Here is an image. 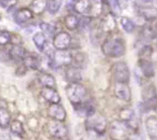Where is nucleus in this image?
Segmentation results:
<instances>
[{
	"label": "nucleus",
	"mask_w": 157,
	"mask_h": 140,
	"mask_svg": "<svg viewBox=\"0 0 157 140\" xmlns=\"http://www.w3.org/2000/svg\"><path fill=\"white\" fill-rule=\"evenodd\" d=\"M104 55L110 58H120L126 52V45L124 39L119 37L107 38L101 46Z\"/></svg>",
	"instance_id": "1"
},
{
	"label": "nucleus",
	"mask_w": 157,
	"mask_h": 140,
	"mask_svg": "<svg viewBox=\"0 0 157 140\" xmlns=\"http://www.w3.org/2000/svg\"><path fill=\"white\" fill-rule=\"evenodd\" d=\"M65 93L72 106L76 107L85 102L87 89L81 83L71 82L66 86Z\"/></svg>",
	"instance_id": "2"
},
{
	"label": "nucleus",
	"mask_w": 157,
	"mask_h": 140,
	"mask_svg": "<svg viewBox=\"0 0 157 140\" xmlns=\"http://www.w3.org/2000/svg\"><path fill=\"white\" fill-rule=\"evenodd\" d=\"M133 131L123 120H114L109 126V136L112 140H127Z\"/></svg>",
	"instance_id": "3"
},
{
	"label": "nucleus",
	"mask_w": 157,
	"mask_h": 140,
	"mask_svg": "<svg viewBox=\"0 0 157 140\" xmlns=\"http://www.w3.org/2000/svg\"><path fill=\"white\" fill-rule=\"evenodd\" d=\"M85 126L88 131L94 132L97 135H102L107 129V121L104 115L95 112L86 118Z\"/></svg>",
	"instance_id": "4"
},
{
	"label": "nucleus",
	"mask_w": 157,
	"mask_h": 140,
	"mask_svg": "<svg viewBox=\"0 0 157 140\" xmlns=\"http://www.w3.org/2000/svg\"><path fill=\"white\" fill-rule=\"evenodd\" d=\"M50 66L54 68L69 66L74 60L72 54L67 50L54 51L52 56L49 58Z\"/></svg>",
	"instance_id": "5"
},
{
	"label": "nucleus",
	"mask_w": 157,
	"mask_h": 140,
	"mask_svg": "<svg viewBox=\"0 0 157 140\" xmlns=\"http://www.w3.org/2000/svg\"><path fill=\"white\" fill-rule=\"evenodd\" d=\"M47 132L52 138L59 140H65L68 137V130L63 122L52 120L48 122Z\"/></svg>",
	"instance_id": "6"
},
{
	"label": "nucleus",
	"mask_w": 157,
	"mask_h": 140,
	"mask_svg": "<svg viewBox=\"0 0 157 140\" xmlns=\"http://www.w3.org/2000/svg\"><path fill=\"white\" fill-rule=\"evenodd\" d=\"M143 105L147 109H157V91L153 85H149L142 91Z\"/></svg>",
	"instance_id": "7"
},
{
	"label": "nucleus",
	"mask_w": 157,
	"mask_h": 140,
	"mask_svg": "<svg viewBox=\"0 0 157 140\" xmlns=\"http://www.w3.org/2000/svg\"><path fill=\"white\" fill-rule=\"evenodd\" d=\"M113 75L116 82L128 83L130 78L129 66L124 62H117L113 66Z\"/></svg>",
	"instance_id": "8"
},
{
	"label": "nucleus",
	"mask_w": 157,
	"mask_h": 140,
	"mask_svg": "<svg viewBox=\"0 0 157 140\" xmlns=\"http://www.w3.org/2000/svg\"><path fill=\"white\" fill-rule=\"evenodd\" d=\"M72 42V38L67 32H59L53 36L52 45L56 50H67Z\"/></svg>",
	"instance_id": "9"
},
{
	"label": "nucleus",
	"mask_w": 157,
	"mask_h": 140,
	"mask_svg": "<svg viewBox=\"0 0 157 140\" xmlns=\"http://www.w3.org/2000/svg\"><path fill=\"white\" fill-rule=\"evenodd\" d=\"M120 118L125 122L133 132H138L139 124H138L137 117L134 111L130 108H124L120 112Z\"/></svg>",
	"instance_id": "10"
},
{
	"label": "nucleus",
	"mask_w": 157,
	"mask_h": 140,
	"mask_svg": "<svg viewBox=\"0 0 157 140\" xmlns=\"http://www.w3.org/2000/svg\"><path fill=\"white\" fill-rule=\"evenodd\" d=\"M47 114L52 120L59 122H64L67 117L65 109L59 103L51 104L47 109Z\"/></svg>",
	"instance_id": "11"
},
{
	"label": "nucleus",
	"mask_w": 157,
	"mask_h": 140,
	"mask_svg": "<svg viewBox=\"0 0 157 140\" xmlns=\"http://www.w3.org/2000/svg\"><path fill=\"white\" fill-rule=\"evenodd\" d=\"M114 94L117 98L124 102H130L132 98V92L128 83L116 82L114 86Z\"/></svg>",
	"instance_id": "12"
},
{
	"label": "nucleus",
	"mask_w": 157,
	"mask_h": 140,
	"mask_svg": "<svg viewBox=\"0 0 157 140\" xmlns=\"http://www.w3.org/2000/svg\"><path fill=\"white\" fill-rule=\"evenodd\" d=\"M41 95L46 102L50 104L59 103L61 100V95L55 88L43 87L41 90Z\"/></svg>",
	"instance_id": "13"
},
{
	"label": "nucleus",
	"mask_w": 157,
	"mask_h": 140,
	"mask_svg": "<svg viewBox=\"0 0 157 140\" xmlns=\"http://www.w3.org/2000/svg\"><path fill=\"white\" fill-rule=\"evenodd\" d=\"M139 68L141 73L144 77L150 78L154 77L155 68L153 63L149 58H140L139 59Z\"/></svg>",
	"instance_id": "14"
},
{
	"label": "nucleus",
	"mask_w": 157,
	"mask_h": 140,
	"mask_svg": "<svg viewBox=\"0 0 157 140\" xmlns=\"http://www.w3.org/2000/svg\"><path fill=\"white\" fill-rule=\"evenodd\" d=\"M65 78L70 83L80 82L83 79V71L79 66H67L65 71Z\"/></svg>",
	"instance_id": "15"
},
{
	"label": "nucleus",
	"mask_w": 157,
	"mask_h": 140,
	"mask_svg": "<svg viewBox=\"0 0 157 140\" xmlns=\"http://www.w3.org/2000/svg\"><path fill=\"white\" fill-rule=\"evenodd\" d=\"M145 128L150 140H157V116L147 117L145 120Z\"/></svg>",
	"instance_id": "16"
},
{
	"label": "nucleus",
	"mask_w": 157,
	"mask_h": 140,
	"mask_svg": "<svg viewBox=\"0 0 157 140\" xmlns=\"http://www.w3.org/2000/svg\"><path fill=\"white\" fill-rule=\"evenodd\" d=\"M9 58L15 62H23L27 55L26 50L20 45H13L9 50Z\"/></svg>",
	"instance_id": "17"
},
{
	"label": "nucleus",
	"mask_w": 157,
	"mask_h": 140,
	"mask_svg": "<svg viewBox=\"0 0 157 140\" xmlns=\"http://www.w3.org/2000/svg\"><path fill=\"white\" fill-rule=\"evenodd\" d=\"M33 12L32 9L29 8H21L18 9L15 14V22L19 25H22L24 23L28 22L33 18Z\"/></svg>",
	"instance_id": "18"
},
{
	"label": "nucleus",
	"mask_w": 157,
	"mask_h": 140,
	"mask_svg": "<svg viewBox=\"0 0 157 140\" xmlns=\"http://www.w3.org/2000/svg\"><path fill=\"white\" fill-rule=\"evenodd\" d=\"M139 13L146 21L152 22L157 18V9L154 6H144L139 9Z\"/></svg>",
	"instance_id": "19"
},
{
	"label": "nucleus",
	"mask_w": 157,
	"mask_h": 140,
	"mask_svg": "<svg viewBox=\"0 0 157 140\" xmlns=\"http://www.w3.org/2000/svg\"><path fill=\"white\" fill-rule=\"evenodd\" d=\"M32 41L35 44V47L40 51V52H44L46 47H47L48 40L47 35L43 32H38L34 34L32 37Z\"/></svg>",
	"instance_id": "20"
},
{
	"label": "nucleus",
	"mask_w": 157,
	"mask_h": 140,
	"mask_svg": "<svg viewBox=\"0 0 157 140\" xmlns=\"http://www.w3.org/2000/svg\"><path fill=\"white\" fill-rule=\"evenodd\" d=\"M116 20H115L114 17L112 15H110V14L105 15V17L101 21V29L103 30V32H107V33L113 32L115 29V28H116Z\"/></svg>",
	"instance_id": "21"
},
{
	"label": "nucleus",
	"mask_w": 157,
	"mask_h": 140,
	"mask_svg": "<svg viewBox=\"0 0 157 140\" xmlns=\"http://www.w3.org/2000/svg\"><path fill=\"white\" fill-rule=\"evenodd\" d=\"M75 10L84 16L90 17V4L89 0H78L75 4Z\"/></svg>",
	"instance_id": "22"
},
{
	"label": "nucleus",
	"mask_w": 157,
	"mask_h": 140,
	"mask_svg": "<svg viewBox=\"0 0 157 140\" xmlns=\"http://www.w3.org/2000/svg\"><path fill=\"white\" fill-rule=\"evenodd\" d=\"M23 63L25 65L28 69H30L32 70H37L41 66V60L37 55H26L25 59L23 60Z\"/></svg>",
	"instance_id": "23"
},
{
	"label": "nucleus",
	"mask_w": 157,
	"mask_h": 140,
	"mask_svg": "<svg viewBox=\"0 0 157 140\" xmlns=\"http://www.w3.org/2000/svg\"><path fill=\"white\" fill-rule=\"evenodd\" d=\"M12 122V116L7 109L4 107H0V128L6 129L10 126Z\"/></svg>",
	"instance_id": "24"
},
{
	"label": "nucleus",
	"mask_w": 157,
	"mask_h": 140,
	"mask_svg": "<svg viewBox=\"0 0 157 140\" xmlns=\"http://www.w3.org/2000/svg\"><path fill=\"white\" fill-rule=\"evenodd\" d=\"M38 80L43 87L55 88L56 86V80L52 74L42 73L38 78Z\"/></svg>",
	"instance_id": "25"
},
{
	"label": "nucleus",
	"mask_w": 157,
	"mask_h": 140,
	"mask_svg": "<svg viewBox=\"0 0 157 140\" xmlns=\"http://www.w3.org/2000/svg\"><path fill=\"white\" fill-rule=\"evenodd\" d=\"M10 131L14 134V135H17L18 137H22L25 133V129L23 123L21 122L20 120L14 119L11 122L10 126Z\"/></svg>",
	"instance_id": "26"
},
{
	"label": "nucleus",
	"mask_w": 157,
	"mask_h": 140,
	"mask_svg": "<svg viewBox=\"0 0 157 140\" xmlns=\"http://www.w3.org/2000/svg\"><path fill=\"white\" fill-rule=\"evenodd\" d=\"M64 22L67 29H69L71 31H73L79 27L80 19L75 15L70 14V15L65 16Z\"/></svg>",
	"instance_id": "27"
},
{
	"label": "nucleus",
	"mask_w": 157,
	"mask_h": 140,
	"mask_svg": "<svg viewBox=\"0 0 157 140\" xmlns=\"http://www.w3.org/2000/svg\"><path fill=\"white\" fill-rule=\"evenodd\" d=\"M31 9L33 13L40 15L45 9H47V1L46 0H33L31 4Z\"/></svg>",
	"instance_id": "28"
},
{
	"label": "nucleus",
	"mask_w": 157,
	"mask_h": 140,
	"mask_svg": "<svg viewBox=\"0 0 157 140\" xmlns=\"http://www.w3.org/2000/svg\"><path fill=\"white\" fill-rule=\"evenodd\" d=\"M142 37L147 41H152L157 38L156 29L150 26H144L141 30Z\"/></svg>",
	"instance_id": "29"
},
{
	"label": "nucleus",
	"mask_w": 157,
	"mask_h": 140,
	"mask_svg": "<svg viewBox=\"0 0 157 140\" xmlns=\"http://www.w3.org/2000/svg\"><path fill=\"white\" fill-rule=\"evenodd\" d=\"M90 4V17H97L102 12V0H89Z\"/></svg>",
	"instance_id": "30"
},
{
	"label": "nucleus",
	"mask_w": 157,
	"mask_h": 140,
	"mask_svg": "<svg viewBox=\"0 0 157 140\" xmlns=\"http://www.w3.org/2000/svg\"><path fill=\"white\" fill-rule=\"evenodd\" d=\"M63 0H48L47 1V10L52 15H55L59 12Z\"/></svg>",
	"instance_id": "31"
},
{
	"label": "nucleus",
	"mask_w": 157,
	"mask_h": 140,
	"mask_svg": "<svg viewBox=\"0 0 157 140\" xmlns=\"http://www.w3.org/2000/svg\"><path fill=\"white\" fill-rule=\"evenodd\" d=\"M121 25L123 29L127 33H132L135 29V24L130 18L126 16H123L121 18Z\"/></svg>",
	"instance_id": "32"
},
{
	"label": "nucleus",
	"mask_w": 157,
	"mask_h": 140,
	"mask_svg": "<svg viewBox=\"0 0 157 140\" xmlns=\"http://www.w3.org/2000/svg\"><path fill=\"white\" fill-rule=\"evenodd\" d=\"M153 53V47L150 46V45H145L140 50V58H149V59H150V57L152 56V54Z\"/></svg>",
	"instance_id": "33"
},
{
	"label": "nucleus",
	"mask_w": 157,
	"mask_h": 140,
	"mask_svg": "<svg viewBox=\"0 0 157 140\" xmlns=\"http://www.w3.org/2000/svg\"><path fill=\"white\" fill-rule=\"evenodd\" d=\"M39 26H40V29H41V31H42L46 35H49V36H51V35L55 34V26H52V25L50 24V23L43 22L40 23Z\"/></svg>",
	"instance_id": "34"
},
{
	"label": "nucleus",
	"mask_w": 157,
	"mask_h": 140,
	"mask_svg": "<svg viewBox=\"0 0 157 140\" xmlns=\"http://www.w3.org/2000/svg\"><path fill=\"white\" fill-rule=\"evenodd\" d=\"M12 42V35L8 31L0 32V46H6Z\"/></svg>",
	"instance_id": "35"
},
{
	"label": "nucleus",
	"mask_w": 157,
	"mask_h": 140,
	"mask_svg": "<svg viewBox=\"0 0 157 140\" xmlns=\"http://www.w3.org/2000/svg\"><path fill=\"white\" fill-rule=\"evenodd\" d=\"M110 9L116 15H120L121 12V6L119 2V0H107Z\"/></svg>",
	"instance_id": "36"
},
{
	"label": "nucleus",
	"mask_w": 157,
	"mask_h": 140,
	"mask_svg": "<svg viewBox=\"0 0 157 140\" xmlns=\"http://www.w3.org/2000/svg\"><path fill=\"white\" fill-rule=\"evenodd\" d=\"M17 0H0V6L3 9H11L16 4Z\"/></svg>",
	"instance_id": "37"
},
{
	"label": "nucleus",
	"mask_w": 157,
	"mask_h": 140,
	"mask_svg": "<svg viewBox=\"0 0 157 140\" xmlns=\"http://www.w3.org/2000/svg\"><path fill=\"white\" fill-rule=\"evenodd\" d=\"M27 69H28V68L26 67L25 65L23 63L22 65H21V66H20L17 69L16 73L18 74V75H23L26 73V71H27Z\"/></svg>",
	"instance_id": "38"
},
{
	"label": "nucleus",
	"mask_w": 157,
	"mask_h": 140,
	"mask_svg": "<svg viewBox=\"0 0 157 140\" xmlns=\"http://www.w3.org/2000/svg\"><path fill=\"white\" fill-rule=\"evenodd\" d=\"M143 2H152L153 0H142Z\"/></svg>",
	"instance_id": "39"
},
{
	"label": "nucleus",
	"mask_w": 157,
	"mask_h": 140,
	"mask_svg": "<svg viewBox=\"0 0 157 140\" xmlns=\"http://www.w3.org/2000/svg\"><path fill=\"white\" fill-rule=\"evenodd\" d=\"M155 29H156V32H157V23H156V26H155Z\"/></svg>",
	"instance_id": "40"
},
{
	"label": "nucleus",
	"mask_w": 157,
	"mask_h": 140,
	"mask_svg": "<svg viewBox=\"0 0 157 140\" xmlns=\"http://www.w3.org/2000/svg\"><path fill=\"white\" fill-rule=\"evenodd\" d=\"M125 1H130V0H125Z\"/></svg>",
	"instance_id": "41"
},
{
	"label": "nucleus",
	"mask_w": 157,
	"mask_h": 140,
	"mask_svg": "<svg viewBox=\"0 0 157 140\" xmlns=\"http://www.w3.org/2000/svg\"><path fill=\"white\" fill-rule=\"evenodd\" d=\"M74 1H78V0H74Z\"/></svg>",
	"instance_id": "42"
},
{
	"label": "nucleus",
	"mask_w": 157,
	"mask_h": 140,
	"mask_svg": "<svg viewBox=\"0 0 157 140\" xmlns=\"http://www.w3.org/2000/svg\"><path fill=\"white\" fill-rule=\"evenodd\" d=\"M81 140H82V139H81Z\"/></svg>",
	"instance_id": "43"
}]
</instances>
